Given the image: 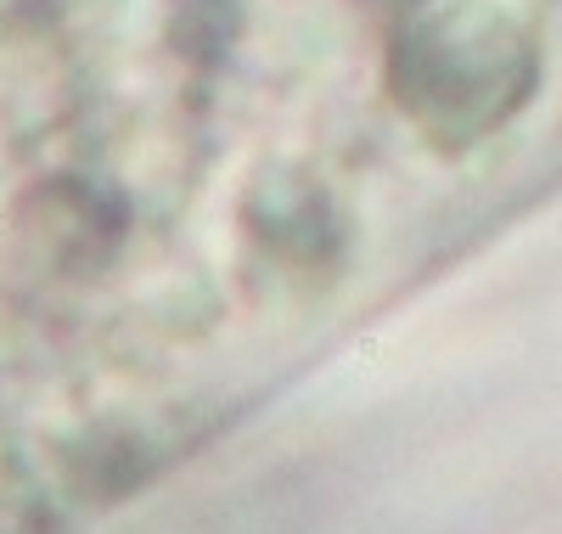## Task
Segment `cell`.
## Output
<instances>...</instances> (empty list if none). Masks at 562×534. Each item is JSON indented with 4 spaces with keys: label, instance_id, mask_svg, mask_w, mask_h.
I'll use <instances>...</instances> for the list:
<instances>
[{
    "label": "cell",
    "instance_id": "1",
    "mask_svg": "<svg viewBox=\"0 0 562 534\" xmlns=\"http://www.w3.org/2000/svg\"><path fill=\"white\" fill-rule=\"evenodd\" d=\"M540 79L529 28L500 0H433L394 23L383 84L433 152H467L495 135Z\"/></svg>",
    "mask_w": 562,
    "mask_h": 534
},
{
    "label": "cell",
    "instance_id": "2",
    "mask_svg": "<svg viewBox=\"0 0 562 534\" xmlns=\"http://www.w3.org/2000/svg\"><path fill=\"white\" fill-rule=\"evenodd\" d=\"M237 226L264 259H276L298 276L337 270V259L349 247V214H343L337 191L310 163H293V157L259 163V174L242 186Z\"/></svg>",
    "mask_w": 562,
    "mask_h": 534
},
{
    "label": "cell",
    "instance_id": "3",
    "mask_svg": "<svg viewBox=\"0 0 562 534\" xmlns=\"http://www.w3.org/2000/svg\"><path fill=\"white\" fill-rule=\"evenodd\" d=\"M130 214L113 191L96 180H45L17 203V242L34 253V265L79 282L96 276L124 247Z\"/></svg>",
    "mask_w": 562,
    "mask_h": 534
},
{
    "label": "cell",
    "instance_id": "4",
    "mask_svg": "<svg viewBox=\"0 0 562 534\" xmlns=\"http://www.w3.org/2000/svg\"><path fill=\"white\" fill-rule=\"evenodd\" d=\"M152 467H158V445L135 422H84L62 445V472H68L74 495L101 501V506L141 489L152 478Z\"/></svg>",
    "mask_w": 562,
    "mask_h": 534
},
{
    "label": "cell",
    "instance_id": "5",
    "mask_svg": "<svg viewBox=\"0 0 562 534\" xmlns=\"http://www.w3.org/2000/svg\"><path fill=\"white\" fill-rule=\"evenodd\" d=\"M237 0H186L169 23V40H174V57H191V62H220L237 40Z\"/></svg>",
    "mask_w": 562,
    "mask_h": 534
}]
</instances>
